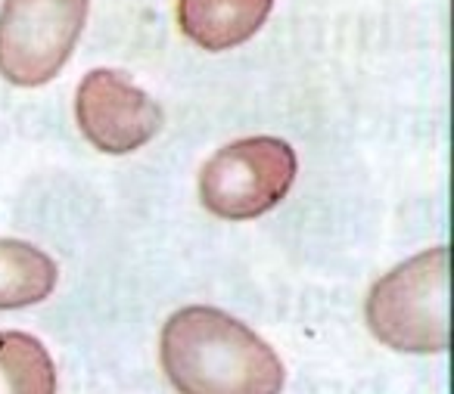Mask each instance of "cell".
Here are the masks:
<instances>
[{"instance_id":"6da1fadb","label":"cell","mask_w":454,"mask_h":394,"mask_svg":"<svg viewBox=\"0 0 454 394\" xmlns=\"http://www.w3.org/2000/svg\"><path fill=\"white\" fill-rule=\"evenodd\" d=\"M159 357L177 394H280L284 363L247 323L208 305L175 311L162 326Z\"/></svg>"},{"instance_id":"7a4b0ae2","label":"cell","mask_w":454,"mask_h":394,"mask_svg":"<svg viewBox=\"0 0 454 394\" xmlns=\"http://www.w3.org/2000/svg\"><path fill=\"white\" fill-rule=\"evenodd\" d=\"M448 249L435 245L373 282L364 307L367 326L386 348L439 354L448 348Z\"/></svg>"},{"instance_id":"3957f363","label":"cell","mask_w":454,"mask_h":394,"mask_svg":"<svg viewBox=\"0 0 454 394\" xmlns=\"http://www.w3.org/2000/svg\"><path fill=\"white\" fill-rule=\"evenodd\" d=\"M296 168V152L286 140H237L202 165L200 202L221 220L259 218L290 193Z\"/></svg>"},{"instance_id":"277c9868","label":"cell","mask_w":454,"mask_h":394,"mask_svg":"<svg viewBox=\"0 0 454 394\" xmlns=\"http://www.w3.org/2000/svg\"><path fill=\"white\" fill-rule=\"evenodd\" d=\"M90 0H4L0 75L16 88H38L59 75L88 22Z\"/></svg>"},{"instance_id":"5b68a950","label":"cell","mask_w":454,"mask_h":394,"mask_svg":"<svg viewBox=\"0 0 454 394\" xmlns=\"http://www.w3.org/2000/svg\"><path fill=\"white\" fill-rule=\"evenodd\" d=\"M75 121L90 146L109 156H128L159 134L162 109L121 72L94 69L75 90Z\"/></svg>"},{"instance_id":"8992f818","label":"cell","mask_w":454,"mask_h":394,"mask_svg":"<svg viewBox=\"0 0 454 394\" xmlns=\"http://www.w3.org/2000/svg\"><path fill=\"white\" fill-rule=\"evenodd\" d=\"M274 0H177V26L202 50L247 44L271 16Z\"/></svg>"},{"instance_id":"52a82bcc","label":"cell","mask_w":454,"mask_h":394,"mask_svg":"<svg viewBox=\"0 0 454 394\" xmlns=\"http://www.w3.org/2000/svg\"><path fill=\"white\" fill-rule=\"evenodd\" d=\"M57 276V261L38 245L0 239V311H16L51 298Z\"/></svg>"},{"instance_id":"ba28073f","label":"cell","mask_w":454,"mask_h":394,"mask_svg":"<svg viewBox=\"0 0 454 394\" xmlns=\"http://www.w3.org/2000/svg\"><path fill=\"white\" fill-rule=\"evenodd\" d=\"M0 394H57V367L28 332H0Z\"/></svg>"}]
</instances>
